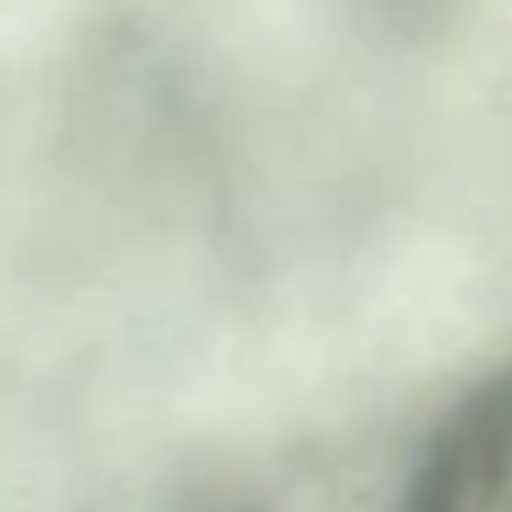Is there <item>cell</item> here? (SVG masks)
I'll return each mask as SVG.
<instances>
[{
    "mask_svg": "<svg viewBox=\"0 0 512 512\" xmlns=\"http://www.w3.org/2000/svg\"><path fill=\"white\" fill-rule=\"evenodd\" d=\"M380 512H512V336L457 364L408 413Z\"/></svg>",
    "mask_w": 512,
    "mask_h": 512,
    "instance_id": "6da1fadb",
    "label": "cell"
}]
</instances>
